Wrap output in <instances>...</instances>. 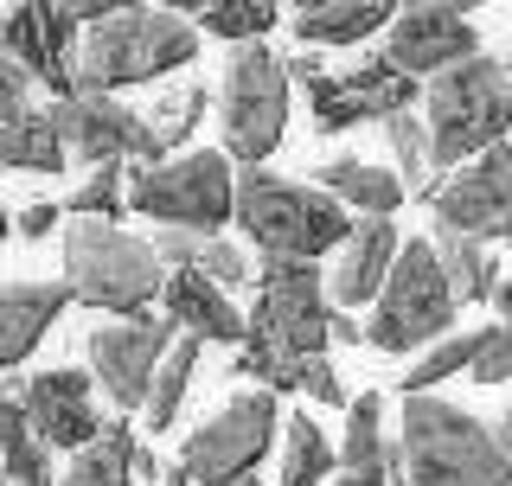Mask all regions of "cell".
I'll list each match as a JSON object with an SVG mask.
<instances>
[{
    "mask_svg": "<svg viewBox=\"0 0 512 486\" xmlns=\"http://www.w3.org/2000/svg\"><path fill=\"white\" fill-rule=\"evenodd\" d=\"M384 128V141H391V154H397V167L410 173L404 192H429V135H423V122H410V116H391V122H378Z\"/></svg>",
    "mask_w": 512,
    "mask_h": 486,
    "instance_id": "e575fe53",
    "label": "cell"
},
{
    "mask_svg": "<svg viewBox=\"0 0 512 486\" xmlns=\"http://www.w3.org/2000/svg\"><path fill=\"white\" fill-rule=\"evenodd\" d=\"M52 122H58L64 154L90 160V167H160L141 116L128 103H116V96L77 90V96H64V103H52Z\"/></svg>",
    "mask_w": 512,
    "mask_h": 486,
    "instance_id": "5bb4252c",
    "label": "cell"
},
{
    "mask_svg": "<svg viewBox=\"0 0 512 486\" xmlns=\"http://www.w3.org/2000/svg\"><path fill=\"white\" fill-rule=\"evenodd\" d=\"M429 243H436V263H442L448 288H455L461 301H493V288H500V263H493L487 243L455 237V231H436Z\"/></svg>",
    "mask_w": 512,
    "mask_h": 486,
    "instance_id": "4316f807",
    "label": "cell"
},
{
    "mask_svg": "<svg viewBox=\"0 0 512 486\" xmlns=\"http://www.w3.org/2000/svg\"><path fill=\"white\" fill-rule=\"evenodd\" d=\"M429 205H436V231H455L474 243L512 237V141L474 154L461 173L429 186Z\"/></svg>",
    "mask_w": 512,
    "mask_h": 486,
    "instance_id": "7c38bea8",
    "label": "cell"
},
{
    "mask_svg": "<svg viewBox=\"0 0 512 486\" xmlns=\"http://www.w3.org/2000/svg\"><path fill=\"white\" fill-rule=\"evenodd\" d=\"M135 429L122 423H103L96 429V442L90 448H77L71 455V467L58 474V486H135Z\"/></svg>",
    "mask_w": 512,
    "mask_h": 486,
    "instance_id": "cb8c5ba5",
    "label": "cell"
},
{
    "mask_svg": "<svg viewBox=\"0 0 512 486\" xmlns=\"http://www.w3.org/2000/svg\"><path fill=\"white\" fill-rule=\"evenodd\" d=\"M333 339H346V346H359V339H365V327H359L352 314H333Z\"/></svg>",
    "mask_w": 512,
    "mask_h": 486,
    "instance_id": "f35d334b",
    "label": "cell"
},
{
    "mask_svg": "<svg viewBox=\"0 0 512 486\" xmlns=\"http://www.w3.org/2000/svg\"><path fill=\"white\" fill-rule=\"evenodd\" d=\"M64 141H58V122L52 109H26L20 122L0 135V167L7 173H64Z\"/></svg>",
    "mask_w": 512,
    "mask_h": 486,
    "instance_id": "d4e9b609",
    "label": "cell"
},
{
    "mask_svg": "<svg viewBox=\"0 0 512 486\" xmlns=\"http://www.w3.org/2000/svg\"><path fill=\"white\" fill-rule=\"evenodd\" d=\"M160 474V461H154V448H135V480H154Z\"/></svg>",
    "mask_w": 512,
    "mask_h": 486,
    "instance_id": "ab89813d",
    "label": "cell"
},
{
    "mask_svg": "<svg viewBox=\"0 0 512 486\" xmlns=\"http://www.w3.org/2000/svg\"><path fill=\"white\" fill-rule=\"evenodd\" d=\"M160 301H167V327H186V339H218V346H244V314H237L231 295H218L205 275L192 269H167L160 282Z\"/></svg>",
    "mask_w": 512,
    "mask_h": 486,
    "instance_id": "d6986e66",
    "label": "cell"
},
{
    "mask_svg": "<svg viewBox=\"0 0 512 486\" xmlns=\"http://www.w3.org/2000/svg\"><path fill=\"white\" fill-rule=\"evenodd\" d=\"M0 486H7V480H0Z\"/></svg>",
    "mask_w": 512,
    "mask_h": 486,
    "instance_id": "f6af8a7d",
    "label": "cell"
},
{
    "mask_svg": "<svg viewBox=\"0 0 512 486\" xmlns=\"http://www.w3.org/2000/svg\"><path fill=\"white\" fill-rule=\"evenodd\" d=\"M160 282H167V269H160L154 250L141 237H128L122 224L77 218L71 231H64V295L71 301L135 320V314H148Z\"/></svg>",
    "mask_w": 512,
    "mask_h": 486,
    "instance_id": "5b68a950",
    "label": "cell"
},
{
    "mask_svg": "<svg viewBox=\"0 0 512 486\" xmlns=\"http://www.w3.org/2000/svg\"><path fill=\"white\" fill-rule=\"evenodd\" d=\"M391 0H314L295 13V39L301 45H359L378 26H391Z\"/></svg>",
    "mask_w": 512,
    "mask_h": 486,
    "instance_id": "7402d4cb",
    "label": "cell"
},
{
    "mask_svg": "<svg viewBox=\"0 0 512 486\" xmlns=\"http://www.w3.org/2000/svg\"><path fill=\"white\" fill-rule=\"evenodd\" d=\"M231 192L237 173L224 154H173L160 167H128V205L141 218H154L160 231H199L218 237V224H231Z\"/></svg>",
    "mask_w": 512,
    "mask_h": 486,
    "instance_id": "ba28073f",
    "label": "cell"
},
{
    "mask_svg": "<svg viewBox=\"0 0 512 486\" xmlns=\"http://www.w3.org/2000/svg\"><path fill=\"white\" fill-rule=\"evenodd\" d=\"M192 20L212 32V39L263 45V32L282 20V7H276V0H212V7H192Z\"/></svg>",
    "mask_w": 512,
    "mask_h": 486,
    "instance_id": "4dcf8cb0",
    "label": "cell"
},
{
    "mask_svg": "<svg viewBox=\"0 0 512 486\" xmlns=\"http://www.w3.org/2000/svg\"><path fill=\"white\" fill-rule=\"evenodd\" d=\"M333 486H391L397 474V448L384 442V397L359 391L346 403V435L333 448Z\"/></svg>",
    "mask_w": 512,
    "mask_h": 486,
    "instance_id": "ac0fdd59",
    "label": "cell"
},
{
    "mask_svg": "<svg viewBox=\"0 0 512 486\" xmlns=\"http://www.w3.org/2000/svg\"><path fill=\"white\" fill-rule=\"evenodd\" d=\"M20 403H26V423L32 435H39L45 448H90L96 442V403H90V378L84 371H71V365H52V371H39V378H26L20 384Z\"/></svg>",
    "mask_w": 512,
    "mask_h": 486,
    "instance_id": "2e32d148",
    "label": "cell"
},
{
    "mask_svg": "<svg viewBox=\"0 0 512 486\" xmlns=\"http://www.w3.org/2000/svg\"><path fill=\"white\" fill-rule=\"evenodd\" d=\"M391 263H397V231H391V218H359V224L346 231V243H340V269L327 275L333 314L378 301V288H384V275H391Z\"/></svg>",
    "mask_w": 512,
    "mask_h": 486,
    "instance_id": "e0dca14e",
    "label": "cell"
},
{
    "mask_svg": "<svg viewBox=\"0 0 512 486\" xmlns=\"http://www.w3.org/2000/svg\"><path fill=\"white\" fill-rule=\"evenodd\" d=\"M455 327V288L436 263V243L410 237L397 243V263L384 275L372 320H365V346L378 352H416V346H436Z\"/></svg>",
    "mask_w": 512,
    "mask_h": 486,
    "instance_id": "52a82bcc",
    "label": "cell"
},
{
    "mask_svg": "<svg viewBox=\"0 0 512 486\" xmlns=\"http://www.w3.org/2000/svg\"><path fill=\"white\" fill-rule=\"evenodd\" d=\"M192 371H199V339L173 333L167 359H160L154 384H148V403H141L148 429H173V416H180V403H186V391H192Z\"/></svg>",
    "mask_w": 512,
    "mask_h": 486,
    "instance_id": "f1b7e54d",
    "label": "cell"
},
{
    "mask_svg": "<svg viewBox=\"0 0 512 486\" xmlns=\"http://www.w3.org/2000/svg\"><path fill=\"white\" fill-rule=\"evenodd\" d=\"M474 352H480V327H474V333H448V339H436V346H429L423 359L410 365L404 397H436V384H442V378H461V371L474 365Z\"/></svg>",
    "mask_w": 512,
    "mask_h": 486,
    "instance_id": "1f68e13d",
    "label": "cell"
},
{
    "mask_svg": "<svg viewBox=\"0 0 512 486\" xmlns=\"http://www.w3.org/2000/svg\"><path fill=\"white\" fill-rule=\"evenodd\" d=\"M218 116H224V160L263 167L288 135V71L269 45H237L224 64V90H218Z\"/></svg>",
    "mask_w": 512,
    "mask_h": 486,
    "instance_id": "9c48e42d",
    "label": "cell"
},
{
    "mask_svg": "<svg viewBox=\"0 0 512 486\" xmlns=\"http://www.w3.org/2000/svg\"><path fill=\"white\" fill-rule=\"evenodd\" d=\"M423 135H429V173H455L474 154L512 141V71L500 58H468L455 71L429 77L423 90Z\"/></svg>",
    "mask_w": 512,
    "mask_h": 486,
    "instance_id": "3957f363",
    "label": "cell"
},
{
    "mask_svg": "<svg viewBox=\"0 0 512 486\" xmlns=\"http://www.w3.org/2000/svg\"><path fill=\"white\" fill-rule=\"evenodd\" d=\"M506 243H512V237H506Z\"/></svg>",
    "mask_w": 512,
    "mask_h": 486,
    "instance_id": "bcb514c9",
    "label": "cell"
},
{
    "mask_svg": "<svg viewBox=\"0 0 512 486\" xmlns=\"http://www.w3.org/2000/svg\"><path fill=\"white\" fill-rule=\"evenodd\" d=\"M167 346H173V327L154 320V314L96 327L90 333V384H103V397L116 403V410H141L160 359H167Z\"/></svg>",
    "mask_w": 512,
    "mask_h": 486,
    "instance_id": "9a60e30c",
    "label": "cell"
},
{
    "mask_svg": "<svg viewBox=\"0 0 512 486\" xmlns=\"http://www.w3.org/2000/svg\"><path fill=\"white\" fill-rule=\"evenodd\" d=\"M0 237H13V212H7V205H0Z\"/></svg>",
    "mask_w": 512,
    "mask_h": 486,
    "instance_id": "7bdbcfd3",
    "label": "cell"
},
{
    "mask_svg": "<svg viewBox=\"0 0 512 486\" xmlns=\"http://www.w3.org/2000/svg\"><path fill=\"white\" fill-rule=\"evenodd\" d=\"M64 307H71L64 282H0V371L32 359V346L58 327Z\"/></svg>",
    "mask_w": 512,
    "mask_h": 486,
    "instance_id": "ffe728a7",
    "label": "cell"
},
{
    "mask_svg": "<svg viewBox=\"0 0 512 486\" xmlns=\"http://www.w3.org/2000/svg\"><path fill=\"white\" fill-rule=\"evenodd\" d=\"M231 218L244 224V237L263 256H276V263H314V256L340 250L346 231H352V218L320 186L282 180V173H263V167L237 173Z\"/></svg>",
    "mask_w": 512,
    "mask_h": 486,
    "instance_id": "277c9868",
    "label": "cell"
},
{
    "mask_svg": "<svg viewBox=\"0 0 512 486\" xmlns=\"http://www.w3.org/2000/svg\"><path fill=\"white\" fill-rule=\"evenodd\" d=\"M199 122H205V84H192V77H186V84H173V90H160V96H154V109L141 116V128H148V141H154V154H160V160L180 154V148H186V135H192Z\"/></svg>",
    "mask_w": 512,
    "mask_h": 486,
    "instance_id": "83f0119b",
    "label": "cell"
},
{
    "mask_svg": "<svg viewBox=\"0 0 512 486\" xmlns=\"http://www.w3.org/2000/svg\"><path fill=\"white\" fill-rule=\"evenodd\" d=\"M32 109V84H26V71H13L7 58H0V135H7L13 122H20Z\"/></svg>",
    "mask_w": 512,
    "mask_h": 486,
    "instance_id": "8d00e7d4",
    "label": "cell"
},
{
    "mask_svg": "<svg viewBox=\"0 0 512 486\" xmlns=\"http://www.w3.org/2000/svg\"><path fill=\"white\" fill-rule=\"evenodd\" d=\"M480 58V32L468 20V7H455V0H423V7H397L391 13V39H384V64L391 71H404L410 84L416 77H442L455 71V64Z\"/></svg>",
    "mask_w": 512,
    "mask_h": 486,
    "instance_id": "4fadbf2b",
    "label": "cell"
},
{
    "mask_svg": "<svg viewBox=\"0 0 512 486\" xmlns=\"http://www.w3.org/2000/svg\"><path fill=\"white\" fill-rule=\"evenodd\" d=\"M199 52V26L180 7H109L84 32L77 52V90L84 96H116L128 84H154V77L180 71Z\"/></svg>",
    "mask_w": 512,
    "mask_h": 486,
    "instance_id": "7a4b0ae2",
    "label": "cell"
},
{
    "mask_svg": "<svg viewBox=\"0 0 512 486\" xmlns=\"http://www.w3.org/2000/svg\"><path fill=\"white\" fill-rule=\"evenodd\" d=\"M391 486H512V461L474 410L442 397H404Z\"/></svg>",
    "mask_w": 512,
    "mask_h": 486,
    "instance_id": "6da1fadb",
    "label": "cell"
},
{
    "mask_svg": "<svg viewBox=\"0 0 512 486\" xmlns=\"http://www.w3.org/2000/svg\"><path fill=\"white\" fill-rule=\"evenodd\" d=\"M58 205L52 199H39V205H26V212H13V237H26V243H39V237H52L58 231Z\"/></svg>",
    "mask_w": 512,
    "mask_h": 486,
    "instance_id": "74e56055",
    "label": "cell"
},
{
    "mask_svg": "<svg viewBox=\"0 0 512 486\" xmlns=\"http://www.w3.org/2000/svg\"><path fill=\"white\" fill-rule=\"evenodd\" d=\"M237 486H256V480H237Z\"/></svg>",
    "mask_w": 512,
    "mask_h": 486,
    "instance_id": "ee69618b",
    "label": "cell"
},
{
    "mask_svg": "<svg viewBox=\"0 0 512 486\" xmlns=\"http://www.w3.org/2000/svg\"><path fill=\"white\" fill-rule=\"evenodd\" d=\"M346 90H352V103L365 109V122H391V116H410L416 109V90L404 71H391V64H384V52H372L359 64V71H346Z\"/></svg>",
    "mask_w": 512,
    "mask_h": 486,
    "instance_id": "484cf974",
    "label": "cell"
},
{
    "mask_svg": "<svg viewBox=\"0 0 512 486\" xmlns=\"http://www.w3.org/2000/svg\"><path fill=\"white\" fill-rule=\"evenodd\" d=\"M103 13L109 7H77V0L7 7L0 13V58L13 71H26V84H45L64 103V96H77V32H84V20L96 26Z\"/></svg>",
    "mask_w": 512,
    "mask_h": 486,
    "instance_id": "8fae6325",
    "label": "cell"
},
{
    "mask_svg": "<svg viewBox=\"0 0 512 486\" xmlns=\"http://www.w3.org/2000/svg\"><path fill=\"white\" fill-rule=\"evenodd\" d=\"M250 282H256V307L244 320V346H263L269 359H327V339H333L327 275L314 263L263 256V269Z\"/></svg>",
    "mask_w": 512,
    "mask_h": 486,
    "instance_id": "8992f818",
    "label": "cell"
},
{
    "mask_svg": "<svg viewBox=\"0 0 512 486\" xmlns=\"http://www.w3.org/2000/svg\"><path fill=\"white\" fill-rule=\"evenodd\" d=\"M276 429H282L276 397L269 391H237L212 423H199L186 435L167 486H237V480H250L256 461H263L269 442H276Z\"/></svg>",
    "mask_w": 512,
    "mask_h": 486,
    "instance_id": "30bf717a",
    "label": "cell"
},
{
    "mask_svg": "<svg viewBox=\"0 0 512 486\" xmlns=\"http://www.w3.org/2000/svg\"><path fill=\"white\" fill-rule=\"evenodd\" d=\"M493 301H500V314H506V327H512V282H500V288H493Z\"/></svg>",
    "mask_w": 512,
    "mask_h": 486,
    "instance_id": "60d3db41",
    "label": "cell"
},
{
    "mask_svg": "<svg viewBox=\"0 0 512 486\" xmlns=\"http://www.w3.org/2000/svg\"><path fill=\"white\" fill-rule=\"evenodd\" d=\"M186 269H192V275H205L218 295H231V288H250V263H244V250H237V243H224V237H199V243H192V256H186Z\"/></svg>",
    "mask_w": 512,
    "mask_h": 486,
    "instance_id": "836d02e7",
    "label": "cell"
},
{
    "mask_svg": "<svg viewBox=\"0 0 512 486\" xmlns=\"http://www.w3.org/2000/svg\"><path fill=\"white\" fill-rule=\"evenodd\" d=\"M500 448H506V461H512V410H506V423H500Z\"/></svg>",
    "mask_w": 512,
    "mask_h": 486,
    "instance_id": "b9f144b4",
    "label": "cell"
},
{
    "mask_svg": "<svg viewBox=\"0 0 512 486\" xmlns=\"http://www.w3.org/2000/svg\"><path fill=\"white\" fill-rule=\"evenodd\" d=\"M320 192H327L346 218L352 212H359V218H391L397 205H404V180H397V173L372 167V160H352V154H340V160L320 167Z\"/></svg>",
    "mask_w": 512,
    "mask_h": 486,
    "instance_id": "44dd1931",
    "label": "cell"
},
{
    "mask_svg": "<svg viewBox=\"0 0 512 486\" xmlns=\"http://www.w3.org/2000/svg\"><path fill=\"white\" fill-rule=\"evenodd\" d=\"M333 480V442L308 410L288 416V442H282V486H327Z\"/></svg>",
    "mask_w": 512,
    "mask_h": 486,
    "instance_id": "f546056e",
    "label": "cell"
},
{
    "mask_svg": "<svg viewBox=\"0 0 512 486\" xmlns=\"http://www.w3.org/2000/svg\"><path fill=\"white\" fill-rule=\"evenodd\" d=\"M474 384H512V327H480V352L468 365Z\"/></svg>",
    "mask_w": 512,
    "mask_h": 486,
    "instance_id": "d590c367",
    "label": "cell"
},
{
    "mask_svg": "<svg viewBox=\"0 0 512 486\" xmlns=\"http://www.w3.org/2000/svg\"><path fill=\"white\" fill-rule=\"evenodd\" d=\"M58 212L96 218V224H116V218L128 212V167H90L84 180H77V192L58 205Z\"/></svg>",
    "mask_w": 512,
    "mask_h": 486,
    "instance_id": "d6a6232c",
    "label": "cell"
},
{
    "mask_svg": "<svg viewBox=\"0 0 512 486\" xmlns=\"http://www.w3.org/2000/svg\"><path fill=\"white\" fill-rule=\"evenodd\" d=\"M0 480L7 486H58L52 448H45L39 435H32V423H26L20 384H7V397H0Z\"/></svg>",
    "mask_w": 512,
    "mask_h": 486,
    "instance_id": "603a6c76",
    "label": "cell"
}]
</instances>
